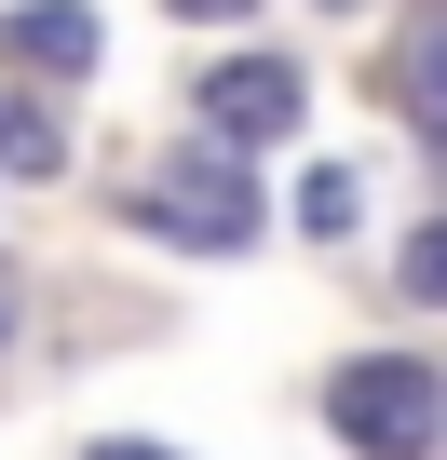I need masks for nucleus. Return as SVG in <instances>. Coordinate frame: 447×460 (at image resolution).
I'll return each mask as SVG.
<instances>
[{"instance_id": "1a4fd4ad", "label": "nucleus", "mask_w": 447, "mask_h": 460, "mask_svg": "<svg viewBox=\"0 0 447 460\" xmlns=\"http://www.w3.org/2000/svg\"><path fill=\"white\" fill-rule=\"evenodd\" d=\"M163 14H190V28H245L258 0H163Z\"/></svg>"}, {"instance_id": "39448f33", "label": "nucleus", "mask_w": 447, "mask_h": 460, "mask_svg": "<svg viewBox=\"0 0 447 460\" xmlns=\"http://www.w3.org/2000/svg\"><path fill=\"white\" fill-rule=\"evenodd\" d=\"M380 95H393V109L434 136V163H447V14H434V28H407V41L380 55Z\"/></svg>"}, {"instance_id": "f03ea898", "label": "nucleus", "mask_w": 447, "mask_h": 460, "mask_svg": "<svg viewBox=\"0 0 447 460\" xmlns=\"http://www.w3.org/2000/svg\"><path fill=\"white\" fill-rule=\"evenodd\" d=\"M149 230H176L190 258H245L258 244V176H245V149H176L163 176H149Z\"/></svg>"}, {"instance_id": "7ed1b4c3", "label": "nucleus", "mask_w": 447, "mask_h": 460, "mask_svg": "<svg viewBox=\"0 0 447 460\" xmlns=\"http://www.w3.org/2000/svg\"><path fill=\"white\" fill-rule=\"evenodd\" d=\"M299 109H312L299 55H217V68L190 82V122H203L217 149H285V136H299Z\"/></svg>"}, {"instance_id": "6e6552de", "label": "nucleus", "mask_w": 447, "mask_h": 460, "mask_svg": "<svg viewBox=\"0 0 447 460\" xmlns=\"http://www.w3.org/2000/svg\"><path fill=\"white\" fill-rule=\"evenodd\" d=\"M299 230H312V244H339V230H353V176H312V190H299Z\"/></svg>"}, {"instance_id": "f257e3e1", "label": "nucleus", "mask_w": 447, "mask_h": 460, "mask_svg": "<svg viewBox=\"0 0 447 460\" xmlns=\"http://www.w3.org/2000/svg\"><path fill=\"white\" fill-rule=\"evenodd\" d=\"M326 433H339L353 460H434V433H447V379H434L420 352H353V366L326 379Z\"/></svg>"}, {"instance_id": "423d86ee", "label": "nucleus", "mask_w": 447, "mask_h": 460, "mask_svg": "<svg viewBox=\"0 0 447 460\" xmlns=\"http://www.w3.org/2000/svg\"><path fill=\"white\" fill-rule=\"evenodd\" d=\"M55 163H68L55 109H28V95H0V176H55Z\"/></svg>"}, {"instance_id": "0eeeda50", "label": "nucleus", "mask_w": 447, "mask_h": 460, "mask_svg": "<svg viewBox=\"0 0 447 460\" xmlns=\"http://www.w3.org/2000/svg\"><path fill=\"white\" fill-rule=\"evenodd\" d=\"M393 285H407L420 312H447V217H420L407 244H393Z\"/></svg>"}, {"instance_id": "20e7f679", "label": "nucleus", "mask_w": 447, "mask_h": 460, "mask_svg": "<svg viewBox=\"0 0 447 460\" xmlns=\"http://www.w3.org/2000/svg\"><path fill=\"white\" fill-rule=\"evenodd\" d=\"M0 55H14L28 82H95L109 28L82 14V0H14V14H0Z\"/></svg>"}, {"instance_id": "9d476101", "label": "nucleus", "mask_w": 447, "mask_h": 460, "mask_svg": "<svg viewBox=\"0 0 447 460\" xmlns=\"http://www.w3.org/2000/svg\"><path fill=\"white\" fill-rule=\"evenodd\" d=\"M95 460H176V447H149V433H109V447H95Z\"/></svg>"}, {"instance_id": "9b49d317", "label": "nucleus", "mask_w": 447, "mask_h": 460, "mask_svg": "<svg viewBox=\"0 0 447 460\" xmlns=\"http://www.w3.org/2000/svg\"><path fill=\"white\" fill-rule=\"evenodd\" d=\"M0 339H14V271H0Z\"/></svg>"}]
</instances>
